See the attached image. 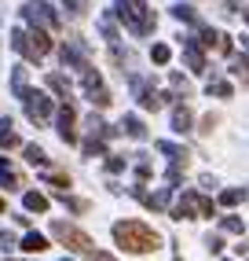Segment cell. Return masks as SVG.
Segmentation results:
<instances>
[{
  "label": "cell",
  "instance_id": "6da1fadb",
  "mask_svg": "<svg viewBox=\"0 0 249 261\" xmlns=\"http://www.w3.org/2000/svg\"><path fill=\"white\" fill-rule=\"evenodd\" d=\"M114 239L124 250H132V254H150V250L162 247V236H158L150 224H143V221H117L114 224Z\"/></svg>",
  "mask_w": 249,
  "mask_h": 261
},
{
  "label": "cell",
  "instance_id": "7a4b0ae2",
  "mask_svg": "<svg viewBox=\"0 0 249 261\" xmlns=\"http://www.w3.org/2000/svg\"><path fill=\"white\" fill-rule=\"evenodd\" d=\"M117 19L139 37L154 30V11L147 8V0H117Z\"/></svg>",
  "mask_w": 249,
  "mask_h": 261
},
{
  "label": "cell",
  "instance_id": "3957f363",
  "mask_svg": "<svg viewBox=\"0 0 249 261\" xmlns=\"http://www.w3.org/2000/svg\"><path fill=\"white\" fill-rule=\"evenodd\" d=\"M11 48L22 51L26 59H41V56H48V51H51V37H48L44 30H37V33L15 30V33H11Z\"/></svg>",
  "mask_w": 249,
  "mask_h": 261
},
{
  "label": "cell",
  "instance_id": "277c9868",
  "mask_svg": "<svg viewBox=\"0 0 249 261\" xmlns=\"http://www.w3.org/2000/svg\"><path fill=\"white\" fill-rule=\"evenodd\" d=\"M51 236H55L59 243H66L70 250H92V236L88 232H81V228H74V224H66V221H51Z\"/></svg>",
  "mask_w": 249,
  "mask_h": 261
},
{
  "label": "cell",
  "instance_id": "5b68a950",
  "mask_svg": "<svg viewBox=\"0 0 249 261\" xmlns=\"http://www.w3.org/2000/svg\"><path fill=\"white\" fill-rule=\"evenodd\" d=\"M212 210H216V206H212L205 195H194V191H187V195L176 202V210H172V217L176 221H183V217H212Z\"/></svg>",
  "mask_w": 249,
  "mask_h": 261
},
{
  "label": "cell",
  "instance_id": "8992f818",
  "mask_svg": "<svg viewBox=\"0 0 249 261\" xmlns=\"http://www.w3.org/2000/svg\"><path fill=\"white\" fill-rule=\"evenodd\" d=\"M22 99H26V114H29L33 121H44V118L51 114V99H48L44 92H26Z\"/></svg>",
  "mask_w": 249,
  "mask_h": 261
},
{
  "label": "cell",
  "instance_id": "52a82bcc",
  "mask_svg": "<svg viewBox=\"0 0 249 261\" xmlns=\"http://www.w3.org/2000/svg\"><path fill=\"white\" fill-rule=\"evenodd\" d=\"M26 19H29L33 26H51V30L59 26V15L51 11L48 4H33V8H26Z\"/></svg>",
  "mask_w": 249,
  "mask_h": 261
},
{
  "label": "cell",
  "instance_id": "ba28073f",
  "mask_svg": "<svg viewBox=\"0 0 249 261\" xmlns=\"http://www.w3.org/2000/svg\"><path fill=\"white\" fill-rule=\"evenodd\" d=\"M183 56H187V63H191L194 74L205 70V51L198 48V41H194V37H183Z\"/></svg>",
  "mask_w": 249,
  "mask_h": 261
},
{
  "label": "cell",
  "instance_id": "9c48e42d",
  "mask_svg": "<svg viewBox=\"0 0 249 261\" xmlns=\"http://www.w3.org/2000/svg\"><path fill=\"white\" fill-rule=\"evenodd\" d=\"M74 118H77V114H74V107L66 103V107L59 111V136H63L66 144H74V140H77V133H74Z\"/></svg>",
  "mask_w": 249,
  "mask_h": 261
},
{
  "label": "cell",
  "instance_id": "30bf717a",
  "mask_svg": "<svg viewBox=\"0 0 249 261\" xmlns=\"http://www.w3.org/2000/svg\"><path fill=\"white\" fill-rule=\"evenodd\" d=\"M19 247H22L26 254H41V250H48V247H51V243H48L41 232H26V236L19 239Z\"/></svg>",
  "mask_w": 249,
  "mask_h": 261
},
{
  "label": "cell",
  "instance_id": "8fae6325",
  "mask_svg": "<svg viewBox=\"0 0 249 261\" xmlns=\"http://www.w3.org/2000/svg\"><path fill=\"white\" fill-rule=\"evenodd\" d=\"M0 147H4V151H8V147H19V133L11 129L8 118H0Z\"/></svg>",
  "mask_w": 249,
  "mask_h": 261
},
{
  "label": "cell",
  "instance_id": "7c38bea8",
  "mask_svg": "<svg viewBox=\"0 0 249 261\" xmlns=\"http://www.w3.org/2000/svg\"><path fill=\"white\" fill-rule=\"evenodd\" d=\"M172 129H176V133H191V111L183 107V103L172 111Z\"/></svg>",
  "mask_w": 249,
  "mask_h": 261
},
{
  "label": "cell",
  "instance_id": "4fadbf2b",
  "mask_svg": "<svg viewBox=\"0 0 249 261\" xmlns=\"http://www.w3.org/2000/svg\"><path fill=\"white\" fill-rule=\"evenodd\" d=\"M22 206H26V210H33V214H44V210H48V199L37 195V191H26V195H22Z\"/></svg>",
  "mask_w": 249,
  "mask_h": 261
},
{
  "label": "cell",
  "instance_id": "5bb4252c",
  "mask_svg": "<svg viewBox=\"0 0 249 261\" xmlns=\"http://www.w3.org/2000/svg\"><path fill=\"white\" fill-rule=\"evenodd\" d=\"M121 125H124V133H129L132 140H143V136H147V129H143V121H139L136 114H129V118L121 121Z\"/></svg>",
  "mask_w": 249,
  "mask_h": 261
},
{
  "label": "cell",
  "instance_id": "9a60e30c",
  "mask_svg": "<svg viewBox=\"0 0 249 261\" xmlns=\"http://www.w3.org/2000/svg\"><path fill=\"white\" fill-rule=\"evenodd\" d=\"M0 188H8V191H15V188H19V177L11 173V166H8L4 159H0Z\"/></svg>",
  "mask_w": 249,
  "mask_h": 261
},
{
  "label": "cell",
  "instance_id": "2e32d148",
  "mask_svg": "<svg viewBox=\"0 0 249 261\" xmlns=\"http://www.w3.org/2000/svg\"><path fill=\"white\" fill-rule=\"evenodd\" d=\"M48 89H55L59 96H70V77H63V74H48Z\"/></svg>",
  "mask_w": 249,
  "mask_h": 261
},
{
  "label": "cell",
  "instance_id": "e0dca14e",
  "mask_svg": "<svg viewBox=\"0 0 249 261\" xmlns=\"http://www.w3.org/2000/svg\"><path fill=\"white\" fill-rule=\"evenodd\" d=\"M242 199H245V191H242V188H227L224 195H220V206H238Z\"/></svg>",
  "mask_w": 249,
  "mask_h": 261
},
{
  "label": "cell",
  "instance_id": "ac0fdd59",
  "mask_svg": "<svg viewBox=\"0 0 249 261\" xmlns=\"http://www.w3.org/2000/svg\"><path fill=\"white\" fill-rule=\"evenodd\" d=\"M11 81H15V96L22 99V96L29 92V89H26V66H15V77H11Z\"/></svg>",
  "mask_w": 249,
  "mask_h": 261
},
{
  "label": "cell",
  "instance_id": "d6986e66",
  "mask_svg": "<svg viewBox=\"0 0 249 261\" xmlns=\"http://www.w3.org/2000/svg\"><path fill=\"white\" fill-rule=\"evenodd\" d=\"M26 162H33V166H44V162H48V154H44L37 144H26Z\"/></svg>",
  "mask_w": 249,
  "mask_h": 261
},
{
  "label": "cell",
  "instance_id": "ffe728a7",
  "mask_svg": "<svg viewBox=\"0 0 249 261\" xmlns=\"http://www.w3.org/2000/svg\"><path fill=\"white\" fill-rule=\"evenodd\" d=\"M231 74H238L242 81H249V56H238L235 63H231Z\"/></svg>",
  "mask_w": 249,
  "mask_h": 261
},
{
  "label": "cell",
  "instance_id": "44dd1931",
  "mask_svg": "<svg viewBox=\"0 0 249 261\" xmlns=\"http://www.w3.org/2000/svg\"><path fill=\"white\" fill-rule=\"evenodd\" d=\"M99 26H103V33H106L110 41H117V26H114V15H103V19H99Z\"/></svg>",
  "mask_w": 249,
  "mask_h": 261
},
{
  "label": "cell",
  "instance_id": "7402d4cb",
  "mask_svg": "<svg viewBox=\"0 0 249 261\" xmlns=\"http://www.w3.org/2000/svg\"><path fill=\"white\" fill-rule=\"evenodd\" d=\"M150 59L154 63H169V44H154L150 48Z\"/></svg>",
  "mask_w": 249,
  "mask_h": 261
},
{
  "label": "cell",
  "instance_id": "603a6c76",
  "mask_svg": "<svg viewBox=\"0 0 249 261\" xmlns=\"http://www.w3.org/2000/svg\"><path fill=\"white\" fill-rule=\"evenodd\" d=\"M11 247H19V239H15L11 232H0V250H4V254H8Z\"/></svg>",
  "mask_w": 249,
  "mask_h": 261
},
{
  "label": "cell",
  "instance_id": "cb8c5ba5",
  "mask_svg": "<svg viewBox=\"0 0 249 261\" xmlns=\"http://www.w3.org/2000/svg\"><path fill=\"white\" fill-rule=\"evenodd\" d=\"M216 92V96H231V85L227 81H216V85H209V96Z\"/></svg>",
  "mask_w": 249,
  "mask_h": 261
},
{
  "label": "cell",
  "instance_id": "d4e9b609",
  "mask_svg": "<svg viewBox=\"0 0 249 261\" xmlns=\"http://www.w3.org/2000/svg\"><path fill=\"white\" fill-rule=\"evenodd\" d=\"M63 4H66L70 11H74V15H81V11L88 8V0H63Z\"/></svg>",
  "mask_w": 249,
  "mask_h": 261
},
{
  "label": "cell",
  "instance_id": "484cf974",
  "mask_svg": "<svg viewBox=\"0 0 249 261\" xmlns=\"http://www.w3.org/2000/svg\"><path fill=\"white\" fill-rule=\"evenodd\" d=\"M224 232H242V221L238 217H224Z\"/></svg>",
  "mask_w": 249,
  "mask_h": 261
},
{
  "label": "cell",
  "instance_id": "4316f807",
  "mask_svg": "<svg viewBox=\"0 0 249 261\" xmlns=\"http://www.w3.org/2000/svg\"><path fill=\"white\" fill-rule=\"evenodd\" d=\"M209 250L220 254V250H224V239H220V236H209Z\"/></svg>",
  "mask_w": 249,
  "mask_h": 261
},
{
  "label": "cell",
  "instance_id": "83f0119b",
  "mask_svg": "<svg viewBox=\"0 0 249 261\" xmlns=\"http://www.w3.org/2000/svg\"><path fill=\"white\" fill-rule=\"evenodd\" d=\"M106 169H110V173H121V169H124V159H110V162H106Z\"/></svg>",
  "mask_w": 249,
  "mask_h": 261
},
{
  "label": "cell",
  "instance_id": "f1b7e54d",
  "mask_svg": "<svg viewBox=\"0 0 249 261\" xmlns=\"http://www.w3.org/2000/svg\"><path fill=\"white\" fill-rule=\"evenodd\" d=\"M92 261H117V257H110V254H96V250H92Z\"/></svg>",
  "mask_w": 249,
  "mask_h": 261
},
{
  "label": "cell",
  "instance_id": "f546056e",
  "mask_svg": "<svg viewBox=\"0 0 249 261\" xmlns=\"http://www.w3.org/2000/svg\"><path fill=\"white\" fill-rule=\"evenodd\" d=\"M4 210H8V206H4V199H0V214H4Z\"/></svg>",
  "mask_w": 249,
  "mask_h": 261
},
{
  "label": "cell",
  "instance_id": "4dcf8cb0",
  "mask_svg": "<svg viewBox=\"0 0 249 261\" xmlns=\"http://www.w3.org/2000/svg\"><path fill=\"white\" fill-rule=\"evenodd\" d=\"M242 15H245V22H249V8H245V11H242Z\"/></svg>",
  "mask_w": 249,
  "mask_h": 261
},
{
  "label": "cell",
  "instance_id": "1f68e13d",
  "mask_svg": "<svg viewBox=\"0 0 249 261\" xmlns=\"http://www.w3.org/2000/svg\"><path fill=\"white\" fill-rule=\"evenodd\" d=\"M245 48H249V37H245Z\"/></svg>",
  "mask_w": 249,
  "mask_h": 261
},
{
  "label": "cell",
  "instance_id": "d6a6232c",
  "mask_svg": "<svg viewBox=\"0 0 249 261\" xmlns=\"http://www.w3.org/2000/svg\"><path fill=\"white\" fill-rule=\"evenodd\" d=\"M63 261H70V257H63Z\"/></svg>",
  "mask_w": 249,
  "mask_h": 261
}]
</instances>
